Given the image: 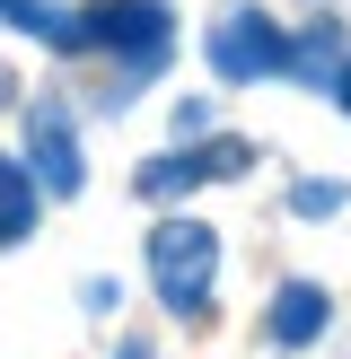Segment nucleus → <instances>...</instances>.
I'll use <instances>...</instances> for the list:
<instances>
[{"label": "nucleus", "mask_w": 351, "mask_h": 359, "mask_svg": "<svg viewBox=\"0 0 351 359\" xmlns=\"http://www.w3.org/2000/svg\"><path fill=\"white\" fill-rule=\"evenodd\" d=\"M150 280L176 316H202L211 307V280H220V237L202 219H158L150 228Z\"/></svg>", "instance_id": "nucleus-1"}, {"label": "nucleus", "mask_w": 351, "mask_h": 359, "mask_svg": "<svg viewBox=\"0 0 351 359\" xmlns=\"http://www.w3.org/2000/svg\"><path fill=\"white\" fill-rule=\"evenodd\" d=\"M167 0H97V9L79 18V35L88 44H105V53H123L132 70H150V62H167Z\"/></svg>", "instance_id": "nucleus-2"}, {"label": "nucleus", "mask_w": 351, "mask_h": 359, "mask_svg": "<svg viewBox=\"0 0 351 359\" xmlns=\"http://www.w3.org/2000/svg\"><path fill=\"white\" fill-rule=\"evenodd\" d=\"M211 70L220 79H272V70H290V27H272L263 9H228L211 27Z\"/></svg>", "instance_id": "nucleus-3"}, {"label": "nucleus", "mask_w": 351, "mask_h": 359, "mask_svg": "<svg viewBox=\"0 0 351 359\" xmlns=\"http://www.w3.org/2000/svg\"><path fill=\"white\" fill-rule=\"evenodd\" d=\"M246 140H202V149H176V158H150L140 167V193L150 202H167V193H193V184H228V175H246Z\"/></svg>", "instance_id": "nucleus-4"}, {"label": "nucleus", "mask_w": 351, "mask_h": 359, "mask_svg": "<svg viewBox=\"0 0 351 359\" xmlns=\"http://www.w3.org/2000/svg\"><path fill=\"white\" fill-rule=\"evenodd\" d=\"M27 149H35V175H44V193H79V140H70V114H62V105H35V114H27Z\"/></svg>", "instance_id": "nucleus-5"}, {"label": "nucleus", "mask_w": 351, "mask_h": 359, "mask_svg": "<svg viewBox=\"0 0 351 359\" xmlns=\"http://www.w3.org/2000/svg\"><path fill=\"white\" fill-rule=\"evenodd\" d=\"M325 316H333V298L316 290V280H281L272 290V342H316V333H325Z\"/></svg>", "instance_id": "nucleus-6"}, {"label": "nucleus", "mask_w": 351, "mask_h": 359, "mask_svg": "<svg viewBox=\"0 0 351 359\" xmlns=\"http://www.w3.org/2000/svg\"><path fill=\"white\" fill-rule=\"evenodd\" d=\"M0 18H9V27H27L35 44H53V53H88L79 18H70V9H53V0H0Z\"/></svg>", "instance_id": "nucleus-7"}, {"label": "nucleus", "mask_w": 351, "mask_h": 359, "mask_svg": "<svg viewBox=\"0 0 351 359\" xmlns=\"http://www.w3.org/2000/svg\"><path fill=\"white\" fill-rule=\"evenodd\" d=\"M35 228V175L18 158H0V245H18Z\"/></svg>", "instance_id": "nucleus-8"}, {"label": "nucleus", "mask_w": 351, "mask_h": 359, "mask_svg": "<svg viewBox=\"0 0 351 359\" xmlns=\"http://www.w3.org/2000/svg\"><path fill=\"white\" fill-rule=\"evenodd\" d=\"M333 62H343V35H333V27L290 35V70H298V79H316V88H325V79H333Z\"/></svg>", "instance_id": "nucleus-9"}, {"label": "nucleus", "mask_w": 351, "mask_h": 359, "mask_svg": "<svg viewBox=\"0 0 351 359\" xmlns=\"http://www.w3.org/2000/svg\"><path fill=\"white\" fill-rule=\"evenodd\" d=\"M343 202H351V184H298V193H290V210H298V219H333Z\"/></svg>", "instance_id": "nucleus-10"}, {"label": "nucleus", "mask_w": 351, "mask_h": 359, "mask_svg": "<svg viewBox=\"0 0 351 359\" xmlns=\"http://www.w3.org/2000/svg\"><path fill=\"white\" fill-rule=\"evenodd\" d=\"M325 88H333V105H343V114H351V53H343V62H333V79H325Z\"/></svg>", "instance_id": "nucleus-11"}, {"label": "nucleus", "mask_w": 351, "mask_h": 359, "mask_svg": "<svg viewBox=\"0 0 351 359\" xmlns=\"http://www.w3.org/2000/svg\"><path fill=\"white\" fill-rule=\"evenodd\" d=\"M123 359H150V351H140V342H123Z\"/></svg>", "instance_id": "nucleus-12"}]
</instances>
